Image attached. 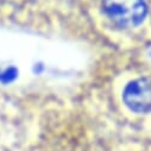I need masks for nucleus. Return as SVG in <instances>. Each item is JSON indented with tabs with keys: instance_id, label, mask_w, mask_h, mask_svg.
Listing matches in <instances>:
<instances>
[{
	"instance_id": "obj_1",
	"label": "nucleus",
	"mask_w": 151,
	"mask_h": 151,
	"mask_svg": "<svg viewBox=\"0 0 151 151\" xmlns=\"http://www.w3.org/2000/svg\"><path fill=\"white\" fill-rule=\"evenodd\" d=\"M102 9L113 23L123 27L137 26L146 16L144 0H102Z\"/></svg>"
},
{
	"instance_id": "obj_2",
	"label": "nucleus",
	"mask_w": 151,
	"mask_h": 151,
	"mask_svg": "<svg viewBox=\"0 0 151 151\" xmlns=\"http://www.w3.org/2000/svg\"><path fill=\"white\" fill-rule=\"evenodd\" d=\"M123 100L133 112H151V81L147 79L131 81L123 92Z\"/></svg>"
}]
</instances>
